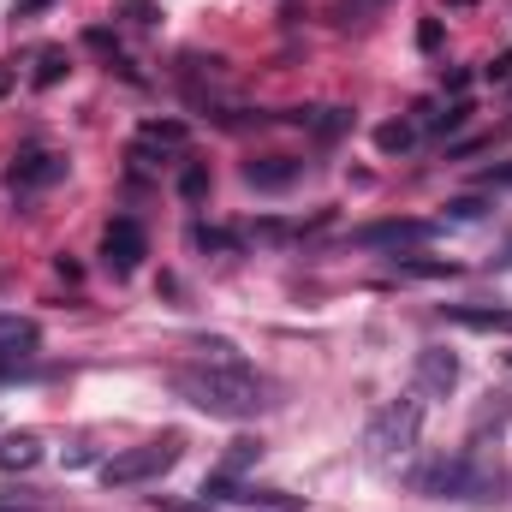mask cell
<instances>
[{
    "label": "cell",
    "instance_id": "obj_31",
    "mask_svg": "<svg viewBox=\"0 0 512 512\" xmlns=\"http://www.w3.org/2000/svg\"><path fill=\"white\" fill-rule=\"evenodd\" d=\"M42 6H54V0H12V12L24 18V12H42Z\"/></svg>",
    "mask_w": 512,
    "mask_h": 512
},
{
    "label": "cell",
    "instance_id": "obj_20",
    "mask_svg": "<svg viewBox=\"0 0 512 512\" xmlns=\"http://www.w3.org/2000/svg\"><path fill=\"white\" fill-rule=\"evenodd\" d=\"M191 245H197V251H239V233H221V227H203V221H197V227H191Z\"/></svg>",
    "mask_w": 512,
    "mask_h": 512
},
{
    "label": "cell",
    "instance_id": "obj_29",
    "mask_svg": "<svg viewBox=\"0 0 512 512\" xmlns=\"http://www.w3.org/2000/svg\"><path fill=\"white\" fill-rule=\"evenodd\" d=\"M155 507H167V512H215L209 501H161V495H155Z\"/></svg>",
    "mask_w": 512,
    "mask_h": 512
},
{
    "label": "cell",
    "instance_id": "obj_34",
    "mask_svg": "<svg viewBox=\"0 0 512 512\" xmlns=\"http://www.w3.org/2000/svg\"><path fill=\"white\" fill-rule=\"evenodd\" d=\"M495 262H501V268H512V245H507V251H501V256H495Z\"/></svg>",
    "mask_w": 512,
    "mask_h": 512
},
{
    "label": "cell",
    "instance_id": "obj_1",
    "mask_svg": "<svg viewBox=\"0 0 512 512\" xmlns=\"http://www.w3.org/2000/svg\"><path fill=\"white\" fill-rule=\"evenodd\" d=\"M167 382H173V393L185 405H197V411H209L221 423H251V417H262L274 405L268 382L251 364H173Z\"/></svg>",
    "mask_w": 512,
    "mask_h": 512
},
{
    "label": "cell",
    "instance_id": "obj_18",
    "mask_svg": "<svg viewBox=\"0 0 512 512\" xmlns=\"http://www.w3.org/2000/svg\"><path fill=\"white\" fill-rule=\"evenodd\" d=\"M465 120H471V102H465V96H453L447 108H435V114H423V126H429V131H459Z\"/></svg>",
    "mask_w": 512,
    "mask_h": 512
},
{
    "label": "cell",
    "instance_id": "obj_24",
    "mask_svg": "<svg viewBox=\"0 0 512 512\" xmlns=\"http://www.w3.org/2000/svg\"><path fill=\"white\" fill-rule=\"evenodd\" d=\"M483 215H489L483 197H453V203H447V221H483Z\"/></svg>",
    "mask_w": 512,
    "mask_h": 512
},
{
    "label": "cell",
    "instance_id": "obj_32",
    "mask_svg": "<svg viewBox=\"0 0 512 512\" xmlns=\"http://www.w3.org/2000/svg\"><path fill=\"white\" fill-rule=\"evenodd\" d=\"M0 512H36L30 501H0Z\"/></svg>",
    "mask_w": 512,
    "mask_h": 512
},
{
    "label": "cell",
    "instance_id": "obj_7",
    "mask_svg": "<svg viewBox=\"0 0 512 512\" xmlns=\"http://www.w3.org/2000/svg\"><path fill=\"white\" fill-rule=\"evenodd\" d=\"M42 346V328L30 316H0V382H12Z\"/></svg>",
    "mask_w": 512,
    "mask_h": 512
},
{
    "label": "cell",
    "instance_id": "obj_21",
    "mask_svg": "<svg viewBox=\"0 0 512 512\" xmlns=\"http://www.w3.org/2000/svg\"><path fill=\"white\" fill-rule=\"evenodd\" d=\"M393 268H399V274H423V280L453 274V262H429V256H393Z\"/></svg>",
    "mask_w": 512,
    "mask_h": 512
},
{
    "label": "cell",
    "instance_id": "obj_19",
    "mask_svg": "<svg viewBox=\"0 0 512 512\" xmlns=\"http://www.w3.org/2000/svg\"><path fill=\"white\" fill-rule=\"evenodd\" d=\"M66 66H72V60H66V48H42V54H36V84H42V90H48V84H60V78H66Z\"/></svg>",
    "mask_w": 512,
    "mask_h": 512
},
{
    "label": "cell",
    "instance_id": "obj_6",
    "mask_svg": "<svg viewBox=\"0 0 512 512\" xmlns=\"http://www.w3.org/2000/svg\"><path fill=\"white\" fill-rule=\"evenodd\" d=\"M429 239H435V221H370L346 245H358V251H411V245H429Z\"/></svg>",
    "mask_w": 512,
    "mask_h": 512
},
{
    "label": "cell",
    "instance_id": "obj_17",
    "mask_svg": "<svg viewBox=\"0 0 512 512\" xmlns=\"http://www.w3.org/2000/svg\"><path fill=\"white\" fill-rule=\"evenodd\" d=\"M256 459H262V441H251V435H239V441L227 447V459H221V471H227V477H239V471H251Z\"/></svg>",
    "mask_w": 512,
    "mask_h": 512
},
{
    "label": "cell",
    "instance_id": "obj_30",
    "mask_svg": "<svg viewBox=\"0 0 512 512\" xmlns=\"http://www.w3.org/2000/svg\"><path fill=\"white\" fill-rule=\"evenodd\" d=\"M447 90H453V96H465V90H471V72H465V66H453V72H447Z\"/></svg>",
    "mask_w": 512,
    "mask_h": 512
},
{
    "label": "cell",
    "instance_id": "obj_11",
    "mask_svg": "<svg viewBox=\"0 0 512 512\" xmlns=\"http://www.w3.org/2000/svg\"><path fill=\"white\" fill-rule=\"evenodd\" d=\"M191 143V131L185 120H149V126L137 131V143H131V161H155V155H179Z\"/></svg>",
    "mask_w": 512,
    "mask_h": 512
},
{
    "label": "cell",
    "instance_id": "obj_16",
    "mask_svg": "<svg viewBox=\"0 0 512 512\" xmlns=\"http://www.w3.org/2000/svg\"><path fill=\"white\" fill-rule=\"evenodd\" d=\"M417 143V126H405V120H387V126H376V149L382 155H405Z\"/></svg>",
    "mask_w": 512,
    "mask_h": 512
},
{
    "label": "cell",
    "instance_id": "obj_25",
    "mask_svg": "<svg viewBox=\"0 0 512 512\" xmlns=\"http://www.w3.org/2000/svg\"><path fill=\"white\" fill-rule=\"evenodd\" d=\"M120 18H131V24H143V30H149V24L161 18V6H155V0H126V6H120Z\"/></svg>",
    "mask_w": 512,
    "mask_h": 512
},
{
    "label": "cell",
    "instance_id": "obj_15",
    "mask_svg": "<svg viewBox=\"0 0 512 512\" xmlns=\"http://www.w3.org/2000/svg\"><path fill=\"white\" fill-rule=\"evenodd\" d=\"M447 316L465 322V328H512L507 304H447Z\"/></svg>",
    "mask_w": 512,
    "mask_h": 512
},
{
    "label": "cell",
    "instance_id": "obj_33",
    "mask_svg": "<svg viewBox=\"0 0 512 512\" xmlns=\"http://www.w3.org/2000/svg\"><path fill=\"white\" fill-rule=\"evenodd\" d=\"M0 96H12V72L6 66H0Z\"/></svg>",
    "mask_w": 512,
    "mask_h": 512
},
{
    "label": "cell",
    "instance_id": "obj_8",
    "mask_svg": "<svg viewBox=\"0 0 512 512\" xmlns=\"http://www.w3.org/2000/svg\"><path fill=\"white\" fill-rule=\"evenodd\" d=\"M143 256H149L143 227H137V221H126V215H120V221H108V233H102V262H108L120 280H126V274H137V262H143Z\"/></svg>",
    "mask_w": 512,
    "mask_h": 512
},
{
    "label": "cell",
    "instance_id": "obj_23",
    "mask_svg": "<svg viewBox=\"0 0 512 512\" xmlns=\"http://www.w3.org/2000/svg\"><path fill=\"white\" fill-rule=\"evenodd\" d=\"M179 197H185V203H203V197H209V167H185V173H179Z\"/></svg>",
    "mask_w": 512,
    "mask_h": 512
},
{
    "label": "cell",
    "instance_id": "obj_36",
    "mask_svg": "<svg viewBox=\"0 0 512 512\" xmlns=\"http://www.w3.org/2000/svg\"><path fill=\"white\" fill-rule=\"evenodd\" d=\"M358 6H376V0H358Z\"/></svg>",
    "mask_w": 512,
    "mask_h": 512
},
{
    "label": "cell",
    "instance_id": "obj_27",
    "mask_svg": "<svg viewBox=\"0 0 512 512\" xmlns=\"http://www.w3.org/2000/svg\"><path fill=\"white\" fill-rule=\"evenodd\" d=\"M477 185H489V191H495V185H507V191H512V161H501V167H489V173H483Z\"/></svg>",
    "mask_w": 512,
    "mask_h": 512
},
{
    "label": "cell",
    "instance_id": "obj_14",
    "mask_svg": "<svg viewBox=\"0 0 512 512\" xmlns=\"http://www.w3.org/2000/svg\"><path fill=\"white\" fill-rule=\"evenodd\" d=\"M42 465V435L18 429V435H0V471H36Z\"/></svg>",
    "mask_w": 512,
    "mask_h": 512
},
{
    "label": "cell",
    "instance_id": "obj_2",
    "mask_svg": "<svg viewBox=\"0 0 512 512\" xmlns=\"http://www.w3.org/2000/svg\"><path fill=\"white\" fill-rule=\"evenodd\" d=\"M405 489L423 501H459V507H489L507 489V471L477 459V453H435L405 471Z\"/></svg>",
    "mask_w": 512,
    "mask_h": 512
},
{
    "label": "cell",
    "instance_id": "obj_12",
    "mask_svg": "<svg viewBox=\"0 0 512 512\" xmlns=\"http://www.w3.org/2000/svg\"><path fill=\"white\" fill-rule=\"evenodd\" d=\"M280 120H292V126H304L310 137H322V143H334L340 131H352V108H292V114H280Z\"/></svg>",
    "mask_w": 512,
    "mask_h": 512
},
{
    "label": "cell",
    "instance_id": "obj_9",
    "mask_svg": "<svg viewBox=\"0 0 512 512\" xmlns=\"http://www.w3.org/2000/svg\"><path fill=\"white\" fill-rule=\"evenodd\" d=\"M66 173H72L66 155H54V149H24L6 179H12V191H42V185H60Z\"/></svg>",
    "mask_w": 512,
    "mask_h": 512
},
{
    "label": "cell",
    "instance_id": "obj_10",
    "mask_svg": "<svg viewBox=\"0 0 512 512\" xmlns=\"http://www.w3.org/2000/svg\"><path fill=\"white\" fill-rule=\"evenodd\" d=\"M411 376H417V393H423V399H447V393L459 387V358H453L447 346H423L417 364H411Z\"/></svg>",
    "mask_w": 512,
    "mask_h": 512
},
{
    "label": "cell",
    "instance_id": "obj_13",
    "mask_svg": "<svg viewBox=\"0 0 512 512\" xmlns=\"http://www.w3.org/2000/svg\"><path fill=\"white\" fill-rule=\"evenodd\" d=\"M298 173H304V161H292V155H262V161H245V185H256V191H286Z\"/></svg>",
    "mask_w": 512,
    "mask_h": 512
},
{
    "label": "cell",
    "instance_id": "obj_5",
    "mask_svg": "<svg viewBox=\"0 0 512 512\" xmlns=\"http://www.w3.org/2000/svg\"><path fill=\"white\" fill-rule=\"evenodd\" d=\"M209 507H256V512H298L304 495H286V489H256V483H239L227 471H209L203 489H197Z\"/></svg>",
    "mask_w": 512,
    "mask_h": 512
},
{
    "label": "cell",
    "instance_id": "obj_22",
    "mask_svg": "<svg viewBox=\"0 0 512 512\" xmlns=\"http://www.w3.org/2000/svg\"><path fill=\"white\" fill-rule=\"evenodd\" d=\"M197 364H245L233 340H197Z\"/></svg>",
    "mask_w": 512,
    "mask_h": 512
},
{
    "label": "cell",
    "instance_id": "obj_4",
    "mask_svg": "<svg viewBox=\"0 0 512 512\" xmlns=\"http://www.w3.org/2000/svg\"><path fill=\"white\" fill-rule=\"evenodd\" d=\"M179 459H185V435H179V429H167V435H155V441H143V447H126V453L102 459V483H108V489L155 483V477H167Z\"/></svg>",
    "mask_w": 512,
    "mask_h": 512
},
{
    "label": "cell",
    "instance_id": "obj_28",
    "mask_svg": "<svg viewBox=\"0 0 512 512\" xmlns=\"http://www.w3.org/2000/svg\"><path fill=\"white\" fill-rule=\"evenodd\" d=\"M417 48H423V54H435V48H441V24H435V18L417 30Z\"/></svg>",
    "mask_w": 512,
    "mask_h": 512
},
{
    "label": "cell",
    "instance_id": "obj_3",
    "mask_svg": "<svg viewBox=\"0 0 512 512\" xmlns=\"http://www.w3.org/2000/svg\"><path fill=\"white\" fill-rule=\"evenodd\" d=\"M423 435V393H405V399H387L382 411L364 423V465L370 471H399L411 459Z\"/></svg>",
    "mask_w": 512,
    "mask_h": 512
},
{
    "label": "cell",
    "instance_id": "obj_35",
    "mask_svg": "<svg viewBox=\"0 0 512 512\" xmlns=\"http://www.w3.org/2000/svg\"><path fill=\"white\" fill-rule=\"evenodd\" d=\"M441 6H477V0H441Z\"/></svg>",
    "mask_w": 512,
    "mask_h": 512
},
{
    "label": "cell",
    "instance_id": "obj_26",
    "mask_svg": "<svg viewBox=\"0 0 512 512\" xmlns=\"http://www.w3.org/2000/svg\"><path fill=\"white\" fill-rule=\"evenodd\" d=\"M483 78H489V84H512V48H501V54L483 66Z\"/></svg>",
    "mask_w": 512,
    "mask_h": 512
}]
</instances>
